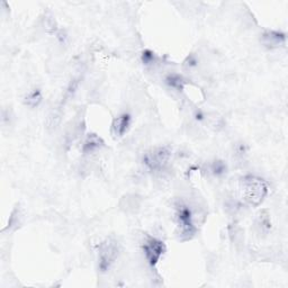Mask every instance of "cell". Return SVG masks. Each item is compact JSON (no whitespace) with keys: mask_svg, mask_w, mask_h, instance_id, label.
<instances>
[{"mask_svg":"<svg viewBox=\"0 0 288 288\" xmlns=\"http://www.w3.org/2000/svg\"><path fill=\"white\" fill-rule=\"evenodd\" d=\"M171 158V150L168 147L151 149L143 157V164L151 171H161L168 165Z\"/></svg>","mask_w":288,"mask_h":288,"instance_id":"cell-3","label":"cell"},{"mask_svg":"<svg viewBox=\"0 0 288 288\" xmlns=\"http://www.w3.org/2000/svg\"><path fill=\"white\" fill-rule=\"evenodd\" d=\"M177 221L179 234L183 240L192 239L196 233V227L194 226L192 212L187 206L180 205L177 210Z\"/></svg>","mask_w":288,"mask_h":288,"instance_id":"cell-4","label":"cell"},{"mask_svg":"<svg viewBox=\"0 0 288 288\" xmlns=\"http://www.w3.org/2000/svg\"><path fill=\"white\" fill-rule=\"evenodd\" d=\"M142 61L146 64H151L155 61V55H153L151 51H144L142 54Z\"/></svg>","mask_w":288,"mask_h":288,"instance_id":"cell-14","label":"cell"},{"mask_svg":"<svg viewBox=\"0 0 288 288\" xmlns=\"http://www.w3.org/2000/svg\"><path fill=\"white\" fill-rule=\"evenodd\" d=\"M285 41L286 36L282 33H279V32L270 31L266 32V33L262 35V43L269 49L279 48V46L285 44Z\"/></svg>","mask_w":288,"mask_h":288,"instance_id":"cell-7","label":"cell"},{"mask_svg":"<svg viewBox=\"0 0 288 288\" xmlns=\"http://www.w3.org/2000/svg\"><path fill=\"white\" fill-rule=\"evenodd\" d=\"M240 190L243 201L251 206H259L268 194V185L255 176H245L240 180Z\"/></svg>","mask_w":288,"mask_h":288,"instance_id":"cell-1","label":"cell"},{"mask_svg":"<svg viewBox=\"0 0 288 288\" xmlns=\"http://www.w3.org/2000/svg\"><path fill=\"white\" fill-rule=\"evenodd\" d=\"M59 122H60V116L58 114L53 113L52 115H50L49 119H48V128L54 129L55 127L58 126Z\"/></svg>","mask_w":288,"mask_h":288,"instance_id":"cell-13","label":"cell"},{"mask_svg":"<svg viewBox=\"0 0 288 288\" xmlns=\"http://www.w3.org/2000/svg\"><path fill=\"white\" fill-rule=\"evenodd\" d=\"M41 101H42V94L39 89L32 90L25 96V98H24V104L26 106H29V107L31 108L37 107Z\"/></svg>","mask_w":288,"mask_h":288,"instance_id":"cell-9","label":"cell"},{"mask_svg":"<svg viewBox=\"0 0 288 288\" xmlns=\"http://www.w3.org/2000/svg\"><path fill=\"white\" fill-rule=\"evenodd\" d=\"M167 83L170 87H173V88H176V89H178V90H183L184 89V86H185V81H184V79L181 78L180 76H178V74H171V76H169L168 78H167Z\"/></svg>","mask_w":288,"mask_h":288,"instance_id":"cell-11","label":"cell"},{"mask_svg":"<svg viewBox=\"0 0 288 288\" xmlns=\"http://www.w3.org/2000/svg\"><path fill=\"white\" fill-rule=\"evenodd\" d=\"M255 224H257V227H259V232H264V233H266V232L270 230L271 223H270L269 215L267 214V211H263L260 213L257 218V222H255Z\"/></svg>","mask_w":288,"mask_h":288,"instance_id":"cell-10","label":"cell"},{"mask_svg":"<svg viewBox=\"0 0 288 288\" xmlns=\"http://www.w3.org/2000/svg\"><path fill=\"white\" fill-rule=\"evenodd\" d=\"M129 124H131V117L128 114H122L115 117L110 126L111 135L115 138L122 137L127 132Z\"/></svg>","mask_w":288,"mask_h":288,"instance_id":"cell-6","label":"cell"},{"mask_svg":"<svg viewBox=\"0 0 288 288\" xmlns=\"http://www.w3.org/2000/svg\"><path fill=\"white\" fill-rule=\"evenodd\" d=\"M212 173L215 176H221L226 171V166L223 161H214L212 165Z\"/></svg>","mask_w":288,"mask_h":288,"instance_id":"cell-12","label":"cell"},{"mask_svg":"<svg viewBox=\"0 0 288 288\" xmlns=\"http://www.w3.org/2000/svg\"><path fill=\"white\" fill-rule=\"evenodd\" d=\"M119 247L114 238L105 239L98 249V264L103 272L107 271L118 257Z\"/></svg>","mask_w":288,"mask_h":288,"instance_id":"cell-2","label":"cell"},{"mask_svg":"<svg viewBox=\"0 0 288 288\" xmlns=\"http://www.w3.org/2000/svg\"><path fill=\"white\" fill-rule=\"evenodd\" d=\"M143 250L148 262L151 266H156L159 262L160 258L166 252V244L159 239L149 238L143 245Z\"/></svg>","mask_w":288,"mask_h":288,"instance_id":"cell-5","label":"cell"},{"mask_svg":"<svg viewBox=\"0 0 288 288\" xmlns=\"http://www.w3.org/2000/svg\"><path fill=\"white\" fill-rule=\"evenodd\" d=\"M103 146H104V141L101 140L97 134L90 133V134H88V136L85 140V143H83L82 151L83 153H86V155H89V153H92L94 151L98 150V149H100Z\"/></svg>","mask_w":288,"mask_h":288,"instance_id":"cell-8","label":"cell"}]
</instances>
